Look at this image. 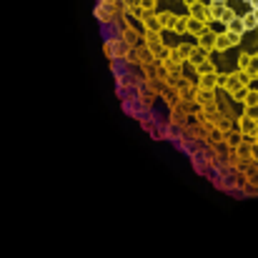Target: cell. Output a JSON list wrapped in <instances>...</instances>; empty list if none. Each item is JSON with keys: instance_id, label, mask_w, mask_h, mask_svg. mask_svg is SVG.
I'll return each mask as SVG.
<instances>
[{"instance_id": "cell-1", "label": "cell", "mask_w": 258, "mask_h": 258, "mask_svg": "<svg viewBox=\"0 0 258 258\" xmlns=\"http://www.w3.org/2000/svg\"><path fill=\"white\" fill-rule=\"evenodd\" d=\"M131 50H133V48H128L120 38H113V40H108V43H105V55H108V58H113V60H115V58H128V55H131Z\"/></svg>"}, {"instance_id": "cell-2", "label": "cell", "mask_w": 258, "mask_h": 258, "mask_svg": "<svg viewBox=\"0 0 258 258\" xmlns=\"http://www.w3.org/2000/svg\"><path fill=\"white\" fill-rule=\"evenodd\" d=\"M120 40H123L128 48H141V45H143L141 33H138L133 25H120Z\"/></svg>"}, {"instance_id": "cell-3", "label": "cell", "mask_w": 258, "mask_h": 258, "mask_svg": "<svg viewBox=\"0 0 258 258\" xmlns=\"http://www.w3.org/2000/svg\"><path fill=\"white\" fill-rule=\"evenodd\" d=\"M193 103L198 108H211V105H218V95H216V90H201V88H196Z\"/></svg>"}, {"instance_id": "cell-4", "label": "cell", "mask_w": 258, "mask_h": 258, "mask_svg": "<svg viewBox=\"0 0 258 258\" xmlns=\"http://www.w3.org/2000/svg\"><path fill=\"white\" fill-rule=\"evenodd\" d=\"M251 151H253V143H251V141H241V143L231 151V156L238 158V161H243V163H251Z\"/></svg>"}, {"instance_id": "cell-5", "label": "cell", "mask_w": 258, "mask_h": 258, "mask_svg": "<svg viewBox=\"0 0 258 258\" xmlns=\"http://www.w3.org/2000/svg\"><path fill=\"white\" fill-rule=\"evenodd\" d=\"M213 40H216V30H206V33H201L196 38V48H201V50H206L211 55L213 53Z\"/></svg>"}, {"instance_id": "cell-6", "label": "cell", "mask_w": 258, "mask_h": 258, "mask_svg": "<svg viewBox=\"0 0 258 258\" xmlns=\"http://www.w3.org/2000/svg\"><path fill=\"white\" fill-rule=\"evenodd\" d=\"M141 23H143V28H146V30H151V33H161V35H163V28H161V23H158L156 13H148V10H146V15L141 18Z\"/></svg>"}, {"instance_id": "cell-7", "label": "cell", "mask_w": 258, "mask_h": 258, "mask_svg": "<svg viewBox=\"0 0 258 258\" xmlns=\"http://www.w3.org/2000/svg\"><path fill=\"white\" fill-rule=\"evenodd\" d=\"M188 15L196 18V20H201V23H211V18H208V5H203V3L193 5V8L188 10Z\"/></svg>"}, {"instance_id": "cell-8", "label": "cell", "mask_w": 258, "mask_h": 258, "mask_svg": "<svg viewBox=\"0 0 258 258\" xmlns=\"http://www.w3.org/2000/svg\"><path fill=\"white\" fill-rule=\"evenodd\" d=\"M213 125H216V128H218L221 133H228V131H233V128H236V120H233L231 115L221 113V115H218V120H216Z\"/></svg>"}, {"instance_id": "cell-9", "label": "cell", "mask_w": 258, "mask_h": 258, "mask_svg": "<svg viewBox=\"0 0 258 258\" xmlns=\"http://www.w3.org/2000/svg\"><path fill=\"white\" fill-rule=\"evenodd\" d=\"M156 18H158V23H161V28H163V30H171L178 15L171 13V10H161V13H156Z\"/></svg>"}, {"instance_id": "cell-10", "label": "cell", "mask_w": 258, "mask_h": 258, "mask_svg": "<svg viewBox=\"0 0 258 258\" xmlns=\"http://www.w3.org/2000/svg\"><path fill=\"white\" fill-rule=\"evenodd\" d=\"M206 30H208V23H201V20H196V18L188 15V33H190L193 38H198V35L206 33Z\"/></svg>"}, {"instance_id": "cell-11", "label": "cell", "mask_w": 258, "mask_h": 258, "mask_svg": "<svg viewBox=\"0 0 258 258\" xmlns=\"http://www.w3.org/2000/svg\"><path fill=\"white\" fill-rule=\"evenodd\" d=\"M175 35H188V13L185 15H178L175 18V23H173V28H171Z\"/></svg>"}, {"instance_id": "cell-12", "label": "cell", "mask_w": 258, "mask_h": 258, "mask_svg": "<svg viewBox=\"0 0 258 258\" xmlns=\"http://www.w3.org/2000/svg\"><path fill=\"white\" fill-rule=\"evenodd\" d=\"M228 48H231V43H228V35H226V33H216L213 50H216V53H226Z\"/></svg>"}, {"instance_id": "cell-13", "label": "cell", "mask_w": 258, "mask_h": 258, "mask_svg": "<svg viewBox=\"0 0 258 258\" xmlns=\"http://www.w3.org/2000/svg\"><path fill=\"white\" fill-rule=\"evenodd\" d=\"M216 76L218 73H211V76H198V86L201 90H216Z\"/></svg>"}, {"instance_id": "cell-14", "label": "cell", "mask_w": 258, "mask_h": 258, "mask_svg": "<svg viewBox=\"0 0 258 258\" xmlns=\"http://www.w3.org/2000/svg\"><path fill=\"white\" fill-rule=\"evenodd\" d=\"M173 48H175V53L180 55V60L188 63V58H190V53H193L196 45H193V43H178V45H173Z\"/></svg>"}, {"instance_id": "cell-15", "label": "cell", "mask_w": 258, "mask_h": 258, "mask_svg": "<svg viewBox=\"0 0 258 258\" xmlns=\"http://www.w3.org/2000/svg\"><path fill=\"white\" fill-rule=\"evenodd\" d=\"M206 60H208V53H206V50H201V48H193V53H190L188 63H193V68H196V66L206 63Z\"/></svg>"}, {"instance_id": "cell-16", "label": "cell", "mask_w": 258, "mask_h": 258, "mask_svg": "<svg viewBox=\"0 0 258 258\" xmlns=\"http://www.w3.org/2000/svg\"><path fill=\"white\" fill-rule=\"evenodd\" d=\"M208 146H216V143H223V133L216 128V125H208V136H206Z\"/></svg>"}, {"instance_id": "cell-17", "label": "cell", "mask_w": 258, "mask_h": 258, "mask_svg": "<svg viewBox=\"0 0 258 258\" xmlns=\"http://www.w3.org/2000/svg\"><path fill=\"white\" fill-rule=\"evenodd\" d=\"M226 30H228V33H236V35H241V38H243V33H246V30H243V20H241V15H236V18L228 23V28H226Z\"/></svg>"}, {"instance_id": "cell-18", "label": "cell", "mask_w": 258, "mask_h": 258, "mask_svg": "<svg viewBox=\"0 0 258 258\" xmlns=\"http://www.w3.org/2000/svg\"><path fill=\"white\" fill-rule=\"evenodd\" d=\"M158 93H161V95L168 100V105H171V108L175 105V103H178V93H175L171 86H161V90H158Z\"/></svg>"}, {"instance_id": "cell-19", "label": "cell", "mask_w": 258, "mask_h": 258, "mask_svg": "<svg viewBox=\"0 0 258 258\" xmlns=\"http://www.w3.org/2000/svg\"><path fill=\"white\" fill-rule=\"evenodd\" d=\"M241 20H243V30H246V33H248V30H256V28H258V20H256V15H253L251 10H248L246 15H241Z\"/></svg>"}, {"instance_id": "cell-20", "label": "cell", "mask_w": 258, "mask_h": 258, "mask_svg": "<svg viewBox=\"0 0 258 258\" xmlns=\"http://www.w3.org/2000/svg\"><path fill=\"white\" fill-rule=\"evenodd\" d=\"M196 73L198 76H211V73H218V68L211 63V58L206 60V63H201V66H196Z\"/></svg>"}, {"instance_id": "cell-21", "label": "cell", "mask_w": 258, "mask_h": 258, "mask_svg": "<svg viewBox=\"0 0 258 258\" xmlns=\"http://www.w3.org/2000/svg\"><path fill=\"white\" fill-rule=\"evenodd\" d=\"M95 18H98L100 23H113V15H110L103 5H95Z\"/></svg>"}, {"instance_id": "cell-22", "label": "cell", "mask_w": 258, "mask_h": 258, "mask_svg": "<svg viewBox=\"0 0 258 258\" xmlns=\"http://www.w3.org/2000/svg\"><path fill=\"white\" fill-rule=\"evenodd\" d=\"M248 90H251V88H236V90H233V93H231V100H233V103H241V105H243V100H246V93H248Z\"/></svg>"}, {"instance_id": "cell-23", "label": "cell", "mask_w": 258, "mask_h": 258, "mask_svg": "<svg viewBox=\"0 0 258 258\" xmlns=\"http://www.w3.org/2000/svg\"><path fill=\"white\" fill-rule=\"evenodd\" d=\"M120 5H123V15H131L136 8H141V0H120Z\"/></svg>"}, {"instance_id": "cell-24", "label": "cell", "mask_w": 258, "mask_h": 258, "mask_svg": "<svg viewBox=\"0 0 258 258\" xmlns=\"http://www.w3.org/2000/svg\"><path fill=\"white\" fill-rule=\"evenodd\" d=\"M243 118H248V120H253L258 123V105H248V108H243V113H241Z\"/></svg>"}, {"instance_id": "cell-25", "label": "cell", "mask_w": 258, "mask_h": 258, "mask_svg": "<svg viewBox=\"0 0 258 258\" xmlns=\"http://www.w3.org/2000/svg\"><path fill=\"white\" fill-rule=\"evenodd\" d=\"M248 66H251V53H246V50L238 53V71H246Z\"/></svg>"}, {"instance_id": "cell-26", "label": "cell", "mask_w": 258, "mask_h": 258, "mask_svg": "<svg viewBox=\"0 0 258 258\" xmlns=\"http://www.w3.org/2000/svg\"><path fill=\"white\" fill-rule=\"evenodd\" d=\"M248 105H258V90H248L246 93V100H243V108H248Z\"/></svg>"}, {"instance_id": "cell-27", "label": "cell", "mask_w": 258, "mask_h": 258, "mask_svg": "<svg viewBox=\"0 0 258 258\" xmlns=\"http://www.w3.org/2000/svg\"><path fill=\"white\" fill-rule=\"evenodd\" d=\"M236 15H238V13H236V10H228V8H226V10H223V15H221V20H218V23H221V25H226V28H228V23H231V20H233V18H236Z\"/></svg>"}, {"instance_id": "cell-28", "label": "cell", "mask_w": 258, "mask_h": 258, "mask_svg": "<svg viewBox=\"0 0 258 258\" xmlns=\"http://www.w3.org/2000/svg\"><path fill=\"white\" fill-rule=\"evenodd\" d=\"M246 73H248V78H251V83H256L258 81V63L251 58V66L246 68Z\"/></svg>"}, {"instance_id": "cell-29", "label": "cell", "mask_w": 258, "mask_h": 258, "mask_svg": "<svg viewBox=\"0 0 258 258\" xmlns=\"http://www.w3.org/2000/svg\"><path fill=\"white\" fill-rule=\"evenodd\" d=\"M171 123H175V125H180V128H185V123H188V118H185L183 113H178V110H173Z\"/></svg>"}, {"instance_id": "cell-30", "label": "cell", "mask_w": 258, "mask_h": 258, "mask_svg": "<svg viewBox=\"0 0 258 258\" xmlns=\"http://www.w3.org/2000/svg\"><path fill=\"white\" fill-rule=\"evenodd\" d=\"M141 8H143V10H148V13H156L158 0H141Z\"/></svg>"}, {"instance_id": "cell-31", "label": "cell", "mask_w": 258, "mask_h": 258, "mask_svg": "<svg viewBox=\"0 0 258 258\" xmlns=\"http://www.w3.org/2000/svg\"><path fill=\"white\" fill-rule=\"evenodd\" d=\"M226 35H228V43H231V48L233 45H241V35H236V33H228V30H223Z\"/></svg>"}, {"instance_id": "cell-32", "label": "cell", "mask_w": 258, "mask_h": 258, "mask_svg": "<svg viewBox=\"0 0 258 258\" xmlns=\"http://www.w3.org/2000/svg\"><path fill=\"white\" fill-rule=\"evenodd\" d=\"M251 163L258 166V143H253V151H251Z\"/></svg>"}, {"instance_id": "cell-33", "label": "cell", "mask_w": 258, "mask_h": 258, "mask_svg": "<svg viewBox=\"0 0 258 258\" xmlns=\"http://www.w3.org/2000/svg\"><path fill=\"white\" fill-rule=\"evenodd\" d=\"M131 15H136V18H138V20H141V18H143V15H146V10H143V8H136V10H133V13H131Z\"/></svg>"}, {"instance_id": "cell-34", "label": "cell", "mask_w": 258, "mask_h": 258, "mask_svg": "<svg viewBox=\"0 0 258 258\" xmlns=\"http://www.w3.org/2000/svg\"><path fill=\"white\" fill-rule=\"evenodd\" d=\"M198 3H201V0H183V5H188V10H190L193 5H198Z\"/></svg>"}, {"instance_id": "cell-35", "label": "cell", "mask_w": 258, "mask_h": 258, "mask_svg": "<svg viewBox=\"0 0 258 258\" xmlns=\"http://www.w3.org/2000/svg\"><path fill=\"white\" fill-rule=\"evenodd\" d=\"M248 5H251V10H258V0H248Z\"/></svg>"}, {"instance_id": "cell-36", "label": "cell", "mask_w": 258, "mask_h": 258, "mask_svg": "<svg viewBox=\"0 0 258 258\" xmlns=\"http://www.w3.org/2000/svg\"><path fill=\"white\" fill-rule=\"evenodd\" d=\"M208 5H223V0H208Z\"/></svg>"}, {"instance_id": "cell-37", "label": "cell", "mask_w": 258, "mask_h": 258, "mask_svg": "<svg viewBox=\"0 0 258 258\" xmlns=\"http://www.w3.org/2000/svg\"><path fill=\"white\" fill-rule=\"evenodd\" d=\"M251 58H253V60H256V63H258V50H256V53H253V55H251Z\"/></svg>"}, {"instance_id": "cell-38", "label": "cell", "mask_w": 258, "mask_h": 258, "mask_svg": "<svg viewBox=\"0 0 258 258\" xmlns=\"http://www.w3.org/2000/svg\"><path fill=\"white\" fill-rule=\"evenodd\" d=\"M251 13H253V15H256V20H258V10H251Z\"/></svg>"}, {"instance_id": "cell-39", "label": "cell", "mask_w": 258, "mask_h": 258, "mask_svg": "<svg viewBox=\"0 0 258 258\" xmlns=\"http://www.w3.org/2000/svg\"><path fill=\"white\" fill-rule=\"evenodd\" d=\"M246 3H248V0H246Z\"/></svg>"}]
</instances>
